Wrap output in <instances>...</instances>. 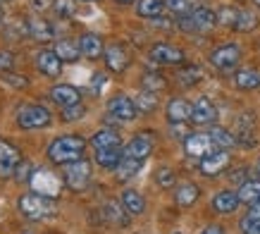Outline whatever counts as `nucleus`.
I'll return each mask as SVG.
<instances>
[{
  "instance_id": "1",
  "label": "nucleus",
  "mask_w": 260,
  "mask_h": 234,
  "mask_svg": "<svg viewBox=\"0 0 260 234\" xmlns=\"http://www.w3.org/2000/svg\"><path fill=\"white\" fill-rule=\"evenodd\" d=\"M86 153V141L79 134H62L48 146V158L55 165H70L81 160Z\"/></svg>"
},
{
  "instance_id": "2",
  "label": "nucleus",
  "mask_w": 260,
  "mask_h": 234,
  "mask_svg": "<svg viewBox=\"0 0 260 234\" xmlns=\"http://www.w3.org/2000/svg\"><path fill=\"white\" fill-rule=\"evenodd\" d=\"M17 208L22 213L26 220H43V218H50L55 215V201L48 198V196H41V194H24L19 201H17Z\"/></svg>"
},
{
  "instance_id": "3",
  "label": "nucleus",
  "mask_w": 260,
  "mask_h": 234,
  "mask_svg": "<svg viewBox=\"0 0 260 234\" xmlns=\"http://www.w3.org/2000/svg\"><path fill=\"white\" fill-rule=\"evenodd\" d=\"M53 122V112L46 105H24L17 110V125L22 129H46Z\"/></svg>"
},
{
  "instance_id": "4",
  "label": "nucleus",
  "mask_w": 260,
  "mask_h": 234,
  "mask_svg": "<svg viewBox=\"0 0 260 234\" xmlns=\"http://www.w3.org/2000/svg\"><path fill=\"white\" fill-rule=\"evenodd\" d=\"M62 180L64 184L72 189V191H84L91 182V163L86 158H81L77 163H70V165H62Z\"/></svg>"
},
{
  "instance_id": "5",
  "label": "nucleus",
  "mask_w": 260,
  "mask_h": 234,
  "mask_svg": "<svg viewBox=\"0 0 260 234\" xmlns=\"http://www.w3.org/2000/svg\"><path fill=\"white\" fill-rule=\"evenodd\" d=\"M208 60H210V65H213L215 70L229 72V70H234L239 65V60H241V48L237 43H224V46L215 48Z\"/></svg>"
},
{
  "instance_id": "6",
  "label": "nucleus",
  "mask_w": 260,
  "mask_h": 234,
  "mask_svg": "<svg viewBox=\"0 0 260 234\" xmlns=\"http://www.w3.org/2000/svg\"><path fill=\"white\" fill-rule=\"evenodd\" d=\"M31 187L36 194L41 196H48V198H55L60 196V187H62V182L57 174H53L50 170H34L31 174Z\"/></svg>"
},
{
  "instance_id": "7",
  "label": "nucleus",
  "mask_w": 260,
  "mask_h": 234,
  "mask_svg": "<svg viewBox=\"0 0 260 234\" xmlns=\"http://www.w3.org/2000/svg\"><path fill=\"white\" fill-rule=\"evenodd\" d=\"M184 151H186L189 158L203 160L205 156H210V153L217 149H215V143H213V139H210L208 132H191V136L184 141Z\"/></svg>"
},
{
  "instance_id": "8",
  "label": "nucleus",
  "mask_w": 260,
  "mask_h": 234,
  "mask_svg": "<svg viewBox=\"0 0 260 234\" xmlns=\"http://www.w3.org/2000/svg\"><path fill=\"white\" fill-rule=\"evenodd\" d=\"M34 65L41 74H46L48 79H57L62 72V60L57 57V53L53 48H41L39 53L34 55Z\"/></svg>"
},
{
  "instance_id": "9",
  "label": "nucleus",
  "mask_w": 260,
  "mask_h": 234,
  "mask_svg": "<svg viewBox=\"0 0 260 234\" xmlns=\"http://www.w3.org/2000/svg\"><path fill=\"white\" fill-rule=\"evenodd\" d=\"M148 55L155 65H184V60H186L184 50L179 46H172V43H155V46H150Z\"/></svg>"
},
{
  "instance_id": "10",
  "label": "nucleus",
  "mask_w": 260,
  "mask_h": 234,
  "mask_svg": "<svg viewBox=\"0 0 260 234\" xmlns=\"http://www.w3.org/2000/svg\"><path fill=\"white\" fill-rule=\"evenodd\" d=\"M136 103L134 98H129V96L124 94H117L115 98H110L108 101V117H115V120H119V122H132V120H136Z\"/></svg>"
},
{
  "instance_id": "11",
  "label": "nucleus",
  "mask_w": 260,
  "mask_h": 234,
  "mask_svg": "<svg viewBox=\"0 0 260 234\" xmlns=\"http://www.w3.org/2000/svg\"><path fill=\"white\" fill-rule=\"evenodd\" d=\"M229 163H232V156H229L227 151L217 149L198 163V170H201V174H205V177H217V174H222V172L227 170Z\"/></svg>"
},
{
  "instance_id": "12",
  "label": "nucleus",
  "mask_w": 260,
  "mask_h": 234,
  "mask_svg": "<svg viewBox=\"0 0 260 234\" xmlns=\"http://www.w3.org/2000/svg\"><path fill=\"white\" fill-rule=\"evenodd\" d=\"M217 120V108L213 105V101L208 96H201L196 101L191 103V122L198 127L203 125H213Z\"/></svg>"
},
{
  "instance_id": "13",
  "label": "nucleus",
  "mask_w": 260,
  "mask_h": 234,
  "mask_svg": "<svg viewBox=\"0 0 260 234\" xmlns=\"http://www.w3.org/2000/svg\"><path fill=\"white\" fill-rule=\"evenodd\" d=\"M153 146H155V139H153V134L148 132H141V134H136L134 139L129 141L124 146V153L126 158H136V160H146V158L153 153Z\"/></svg>"
},
{
  "instance_id": "14",
  "label": "nucleus",
  "mask_w": 260,
  "mask_h": 234,
  "mask_svg": "<svg viewBox=\"0 0 260 234\" xmlns=\"http://www.w3.org/2000/svg\"><path fill=\"white\" fill-rule=\"evenodd\" d=\"M22 163L19 151L10 141L0 139V177H12L17 172V165Z\"/></svg>"
},
{
  "instance_id": "15",
  "label": "nucleus",
  "mask_w": 260,
  "mask_h": 234,
  "mask_svg": "<svg viewBox=\"0 0 260 234\" xmlns=\"http://www.w3.org/2000/svg\"><path fill=\"white\" fill-rule=\"evenodd\" d=\"M50 101L55 103V105H60V110L72 108V105H79L81 103V94H79V89L72 84H55L50 89Z\"/></svg>"
},
{
  "instance_id": "16",
  "label": "nucleus",
  "mask_w": 260,
  "mask_h": 234,
  "mask_svg": "<svg viewBox=\"0 0 260 234\" xmlns=\"http://www.w3.org/2000/svg\"><path fill=\"white\" fill-rule=\"evenodd\" d=\"M103 57H105V67L110 72H124L126 67H129V53H126V48L122 46V43H112V46L105 48V53H103Z\"/></svg>"
},
{
  "instance_id": "17",
  "label": "nucleus",
  "mask_w": 260,
  "mask_h": 234,
  "mask_svg": "<svg viewBox=\"0 0 260 234\" xmlns=\"http://www.w3.org/2000/svg\"><path fill=\"white\" fill-rule=\"evenodd\" d=\"M29 39L39 41V43H50V41H55V26H53V22H48L43 17L29 19Z\"/></svg>"
},
{
  "instance_id": "18",
  "label": "nucleus",
  "mask_w": 260,
  "mask_h": 234,
  "mask_svg": "<svg viewBox=\"0 0 260 234\" xmlns=\"http://www.w3.org/2000/svg\"><path fill=\"white\" fill-rule=\"evenodd\" d=\"M191 22L196 26V34H203V32H210L215 24H217V12L210 8H205V5H198L189 12Z\"/></svg>"
},
{
  "instance_id": "19",
  "label": "nucleus",
  "mask_w": 260,
  "mask_h": 234,
  "mask_svg": "<svg viewBox=\"0 0 260 234\" xmlns=\"http://www.w3.org/2000/svg\"><path fill=\"white\" fill-rule=\"evenodd\" d=\"M79 50L84 57H88V60H95V57H101L103 53H105V43H103V39L98 36V34L93 32H86L79 36Z\"/></svg>"
},
{
  "instance_id": "20",
  "label": "nucleus",
  "mask_w": 260,
  "mask_h": 234,
  "mask_svg": "<svg viewBox=\"0 0 260 234\" xmlns=\"http://www.w3.org/2000/svg\"><path fill=\"white\" fill-rule=\"evenodd\" d=\"M91 146L95 151L98 149H122V136H119L117 129H110V127H103L91 136Z\"/></svg>"
},
{
  "instance_id": "21",
  "label": "nucleus",
  "mask_w": 260,
  "mask_h": 234,
  "mask_svg": "<svg viewBox=\"0 0 260 234\" xmlns=\"http://www.w3.org/2000/svg\"><path fill=\"white\" fill-rule=\"evenodd\" d=\"M239 203H241L239 194H234V191L224 189V191H217V194H215L213 208L220 213V215H229V213H234L239 208Z\"/></svg>"
},
{
  "instance_id": "22",
  "label": "nucleus",
  "mask_w": 260,
  "mask_h": 234,
  "mask_svg": "<svg viewBox=\"0 0 260 234\" xmlns=\"http://www.w3.org/2000/svg\"><path fill=\"white\" fill-rule=\"evenodd\" d=\"M167 120H170V125H174V122H189L191 103L184 101V98H172L167 103Z\"/></svg>"
},
{
  "instance_id": "23",
  "label": "nucleus",
  "mask_w": 260,
  "mask_h": 234,
  "mask_svg": "<svg viewBox=\"0 0 260 234\" xmlns=\"http://www.w3.org/2000/svg\"><path fill=\"white\" fill-rule=\"evenodd\" d=\"M198 196H201V189L193 182H181L177 191H174V201L179 203L181 208H189V206H193L198 201Z\"/></svg>"
},
{
  "instance_id": "24",
  "label": "nucleus",
  "mask_w": 260,
  "mask_h": 234,
  "mask_svg": "<svg viewBox=\"0 0 260 234\" xmlns=\"http://www.w3.org/2000/svg\"><path fill=\"white\" fill-rule=\"evenodd\" d=\"M165 10V0H136V15L143 19H158Z\"/></svg>"
},
{
  "instance_id": "25",
  "label": "nucleus",
  "mask_w": 260,
  "mask_h": 234,
  "mask_svg": "<svg viewBox=\"0 0 260 234\" xmlns=\"http://www.w3.org/2000/svg\"><path fill=\"white\" fill-rule=\"evenodd\" d=\"M57 53V57L62 60V63H77L81 57V50H79V43H74L72 39H60L55 41V48H53Z\"/></svg>"
},
{
  "instance_id": "26",
  "label": "nucleus",
  "mask_w": 260,
  "mask_h": 234,
  "mask_svg": "<svg viewBox=\"0 0 260 234\" xmlns=\"http://www.w3.org/2000/svg\"><path fill=\"white\" fill-rule=\"evenodd\" d=\"M143 167V160H136V158H122L119 165L115 167V177L117 182H129L132 177H136V172Z\"/></svg>"
},
{
  "instance_id": "27",
  "label": "nucleus",
  "mask_w": 260,
  "mask_h": 234,
  "mask_svg": "<svg viewBox=\"0 0 260 234\" xmlns=\"http://www.w3.org/2000/svg\"><path fill=\"white\" fill-rule=\"evenodd\" d=\"M122 206H124V211L129 215H141L146 211V201H143V196L136 191V189H126L122 191Z\"/></svg>"
},
{
  "instance_id": "28",
  "label": "nucleus",
  "mask_w": 260,
  "mask_h": 234,
  "mask_svg": "<svg viewBox=\"0 0 260 234\" xmlns=\"http://www.w3.org/2000/svg\"><path fill=\"white\" fill-rule=\"evenodd\" d=\"M122 158H124L122 149H98L95 151V163L101 165V167H105V170H115Z\"/></svg>"
},
{
  "instance_id": "29",
  "label": "nucleus",
  "mask_w": 260,
  "mask_h": 234,
  "mask_svg": "<svg viewBox=\"0 0 260 234\" xmlns=\"http://www.w3.org/2000/svg\"><path fill=\"white\" fill-rule=\"evenodd\" d=\"M234 86L241 91H253L260 86V72L255 70H239L234 74Z\"/></svg>"
},
{
  "instance_id": "30",
  "label": "nucleus",
  "mask_w": 260,
  "mask_h": 234,
  "mask_svg": "<svg viewBox=\"0 0 260 234\" xmlns=\"http://www.w3.org/2000/svg\"><path fill=\"white\" fill-rule=\"evenodd\" d=\"M208 134H210V139H213L215 149L229 151L232 146H237V136L229 132V129H224V127H213V129H210Z\"/></svg>"
},
{
  "instance_id": "31",
  "label": "nucleus",
  "mask_w": 260,
  "mask_h": 234,
  "mask_svg": "<svg viewBox=\"0 0 260 234\" xmlns=\"http://www.w3.org/2000/svg\"><path fill=\"white\" fill-rule=\"evenodd\" d=\"M103 218H105V222L112 227H126V222H129V218H126L124 211H122V206L115 201H110L105 208H103Z\"/></svg>"
},
{
  "instance_id": "32",
  "label": "nucleus",
  "mask_w": 260,
  "mask_h": 234,
  "mask_svg": "<svg viewBox=\"0 0 260 234\" xmlns=\"http://www.w3.org/2000/svg\"><path fill=\"white\" fill-rule=\"evenodd\" d=\"M203 79H205V74L198 65H184V67L177 72V81H179L181 86H193V84H198V81H203Z\"/></svg>"
},
{
  "instance_id": "33",
  "label": "nucleus",
  "mask_w": 260,
  "mask_h": 234,
  "mask_svg": "<svg viewBox=\"0 0 260 234\" xmlns=\"http://www.w3.org/2000/svg\"><path fill=\"white\" fill-rule=\"evenodd\" d=\"M237 194H239V198H241V203H248V206L260 203V180H248L246 184L239 187Z\"/></svg>"
},
{
  "instance_id": "34",
  "label": "nucleus",
  "mask_w": 260,
  "mask_h": 234,
  "mask_svg": "<svg viewBox=\"0 0 260 234\" xmlns=\"http://www.w3.org/2000/svg\"><path fill=\"white\" fill-rule=\"evenodd\" d=\"M136 110H139V112H146V115H148V112H153V110L158 108V94H153V91H146V89H143L141 94L136 96Z\"/></svg>"
},
{
  "instance_id": "35",
  "label": "nucleus",
  "mask_w": 260,
  "mask_h": 234,
  "mask_svg": "<svg viewBox=\"0 0 260 234\" xmlns=\"http://www.w3.org/2000/svg\"><path fill=\"white\" fill-rule=\"evenodd\" d=\"M141 86L146 89V91H153V94H158V91H162L167 86V79L160 74V72H146L141 79Z\"/></svg>"
},
{
  "instance_id": "36",
  "label": "nucleus",
  "mask_w": 260,
  "mask_h": 234,
  "mask_svg": "<svg viewBox=\"0 0 260 234\" xmlns=\"http://www.w3.org/2000/svg\"><path fill=\"white\" fill-rule=\"evenodd\" d=\"M258 26V17H255V12H251V10H239V19H237V32L241 34H248L253 32Z\"/></svg>"
},
{
  "instance_id": "37",
  "label": "nucleus",
  "mask_w": 260,
  "mask_h": 234,
  "mask_svg": "<svg viewBox=\"0 0 260 234\" xmlns=\"http://www.w3.org/2000/svg\"><path fill=\"white\" fill-rule=\"evenodd\" d=\"M237 19H239V10L232 8V5H224V8L217 10V24H222V26H237Z\"/></svg>"
},
{
  "instance_id": "38",
  "label": "nucleus",
  "mask_w": 260,
  "mask_h": 234,
  "mask_svg": "<svg viewBox=\"0 0 260 234\" xmlns=\"http://www.w3.org/2000/svg\"><path fill=\"white\" fill-rule=\"evenodd\" d=\"M165 8L174 15H189L193 10V0H165Z\"/></svg>"
},
{
  "instance_id": "39",
  "label": "nucleus",
  "mask_w": 260,
  "mask_h": 234,
  "mask_svg": "<svg viewBox=\"0 0 260 234\" xmlns=\"http://www.w3.org/2000/svg\"><path fill=\"white\" fill-rule=\"evenodd\" d=\"M155 182H158L162 189H170V187H174L177 174H174V170H170V167H160V170L155 172Z\"/></svg>"
},
{
  "instance_id": "40",
  "label": "nucleus",
  "mask_w": 260,
  "mask_h": 234,
  "mask_svg": "<svg viewBox=\"0 0 260 234\" xmlns=\"http://www.w3.org/2000/svg\"><path fill=\"white\" fill-rule=\"evenodd\" d=\"M53 10H55L57 17L67 19V17L74 15V3H72V0H55V3H53Z\"/></svg>"
},
{
  "instance_id": "41",
  "label": "nucleus",
  "mask_w": 260,
  "mask_h": 234,
  "mask_svg": "<svg viewBox=\"0 0 260 234\" xmlns=\"http://www.w3.org/2000/svg\"><path fill=\"white\" fill-rule=\"evenodd\" d=\"M86 115V108L84 105H72V108H62V120L64 122H77V120H81V117Z\"/></svg>"
},
{
  "instance_id": "42",
  "label": "nucleus",
  "mask_w": 260,
  "mask_h": 234,
  "mask_svg": "<svg viewBox=\"0 0 260 234\" xmlns=\"http://www.w3.org/2000/svg\"><path fill=\"white\" fill-rule=\"evenodd\" d=\"M3 81L15 86V89H26L29 86V79L24 77V74H12V72H3Z\"/></svg>"
},
{
  "instance_id": "43",
  "label": "nucleus",
  "mask_w": 260,
  "mask_h": 234,
  "mask_svg": "<svg viewBox=\"0 0 260 234\" xmlns=\"http://www.w3.org/2000/svg\"><path fill=\"white\" fill-rule=\"evenodd\" d=\"M241 232L244 234H260V220L258 218H251V215H246L244 220H241Z\"/></svg>"
},
{
  "instance_id": "44",
  "label": "nucleus",
  "mask_w": 260,
  "mask_h": 234,
  "mask_svg": "<svg viewBox=\"0 0 260 234\" xmlns=\"http://www.w3.org/2000/svg\"><path fill=\"white\" fill-rule=\"evenodd\" d=\"M15 67V55L10 50H0V72H12Z\"/></svg>"
},
{
  "instance_id": "45",
  "label": "nucleus",
  "mask_w": 260,
  "mask_h": 234,
  "mask_svg": "<svg viewBox=\"0 0 260 234\" xmlns=\"http://www.w3.org/2000/svg\"><path fill=\"white\" fill-rule=\"evenodd\" d=\"M31 174H34V170L29 160H22V163L17 165V172H15L17 180H31Z\"/></svg>"
},
{
  "instance_id": "46",
  "label": "nucleus",
  "mask_w": 260,
  "mask_h": 234,
  "mask_svg": "<svg viewBox=\"0 0 260 234\" xmlns=\"http://www.w3.org/2000/svg\"><path fill=\"white\" fill-rule=\"evenodd\" d=\"M172 136L174 139H189L191 132H189V127H186V122H174L172 125Z\"/></svg>"
},
{
  "instance_id": "47",
  "label": "nucleus",
  "mask_w": 260,
  "mask_h": 234,
  "mask_svg": "<svg viewBox=\"0 0 260 234\" xmlns=\"http://www.w3.org/2000/svg\"><path fill=\"white\" fill-rule=\"evenodd\" d=\"M246 167H237V170H232L229 172V182H232V184H246Z\"/></svg>"
},
{
  "instance_id": "48",
  "label": "nucleus",
  "mask_w": 260,
  "mask_h": 234,
  "mask_svg": "<svg viewBox=\"0 0 260 234\" xmlns=\"http://www.w3.org/2000/svg\"><path fill=\"white\" fill-rule=\"evenodd\" d=\"M105 74H93V79H91V91L93 94H101L103 91V86H105Z\"/></svg>"
},
{
  "instance_id": "49",
  "label": "nucleus",
  "mask_w": 260,
  "mask_h": 234,
  "mask_svg": "<svg viewBox=\"0 0 260 234\" xmlns=\"http://www.w3.org/2000/svg\"><path fill=\"white\" fill-rule=\"evenodd\" d=\"M53 3H55V0H31V8L39 10V12H43V10L53 8Z\"/></svg>"
},
{
  "instance_id": "50",
  "label": "nucleus",
  "mask_w": 260,
  "mask_h": 234,
  "mask_svg": "<svg viewBox=\"0 0 260 234\" xmlns=\"http://www.w3.org/2000/svg\"><path fill=\"white\" fill-rule=\"evenodd\" d=\"M201 234H224V229L220 225H210V227H205Z\"/></svg>"
},
{
  "instance_id": "51",
  "label": "nucleus",
  "mask_w": 260,
  "mask_h": 234,
  "mask_svg": "<svg viewBox=\"0 0 260 234\" xmlns=\"http://www.w3.org/2000/svg\"><path fill=\"white\" fill-rule=\"evenodd\" d=\"M248 215H251V218H258V220H260V203H253L251 208H248Z\"/></svg>"
},
{
  "instance_id": "52",
  "label": "nucleus",
  "mask_w": 260,
  "mask_h": 234,
  "mask_svg": "<svg viewBox=\"0 0 260 234\" xmlns=\"http://www.w3.org/2000/svg\"><path fill=\"white\" fill-rule=\"evenodd\" d=\"M115 3H119V5H129V3H136V0H115Z\"/></svg>"
},
{
  "instance_id": "53",
  "label": "nucleus",
  "mask_w": 260,
  "mask_h": 234,
  "mask_svg": "<svg viewBox=\"0 0 260 234\" xmlns=\"http://www.w3.org/2000/svg\"><path fill=\"white\" fill-rule=\"evenodd\" d=\"M5 22V12H3V8H0V24Z\"/></svg>"
},
{
  "instance_id": "54",
  "label": "nucleus",
  "mask_w": 260,
  "mask_h": 234,
  "mask_svg": "<svg viewBox=\"0 0 260 234\" xmlns=\"http://www.w3.org/2000/svg\"><path fill=\"white\" fill-rule=\"evenodd\" d=\"M255 172H258V180H260V160H258V165H255Z\"/></svg>"
},
{
  "instance_id": "55",
  "label": "nucleus",
  "mask_w": 260,
  "mask_h": 234,
  "mask_svg": "<svg viewBox=\"0 0 260 234\" xmlns=\"http://www.w3.org/2000/svg\"><path fill=\"white\" fill-rule=\"evenodd\" d=\"M253 3H255V8H260V0H253Z\"/></svg>"
},
{
  "instance_id": "56",
  "label": "nucleus",
  "mask_w": 260,
  "mask_h": 234,
  "mask_svg": "<svg viewBox=\"0 0 260 234\" xmlns=\"http://www.w3.org/2000/svg\"><path fill=\"white\" fill-rule=\"evenodd\" d=\"M81 3H93V0H81Z\"/></svg>"
},
{
  "instance_id": "57",
  "label": "nucleus",
  "mask_w": 260,
  "mask_h": 234,
  "mask_svg": "<svg viewBox=\"0 0 260 234\" xmlns=\"http://www.w3.org/2000/svg\"><path fill=\"white\" fill-rule=\"evenodd\" d=\"M0 3H10V0H0Z\"/></svg>"
}]
</instances>
